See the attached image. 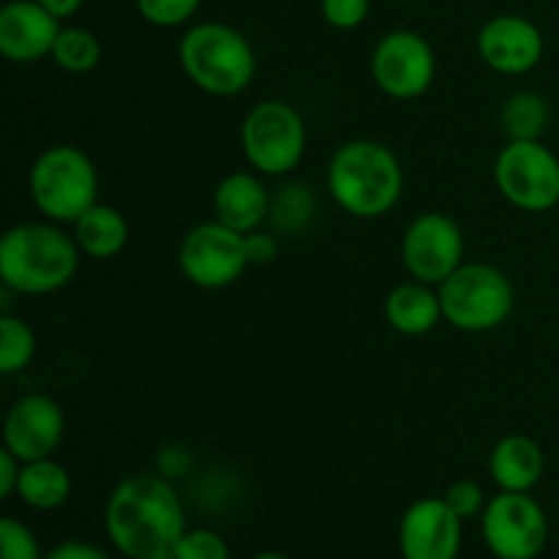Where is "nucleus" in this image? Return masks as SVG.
<instances>
[{"instance_id": "17", "label": "nucleus", "mask_w": 559, "mask_h": 559, "mask_svg": "<svg viewBox=\"0 0 559 559\" xmlns=\"http://www.w3.org/2000/svg\"><path fill=\"white\" fill-rule=\"evenodd\" d=\"M271 194L257 173H229L213 191V216L224 227L246 235L271 216Z\"/></svg>"}, {"instance_id": "22", "label": "nucleus", "mask_w": 559, "mask_h": 559, "mask_svg": "<svg viewBox=\"0 0 559 559\" xmlns=\"http://www.w3.org/2000/svg\"><path fill=\"white\" fill-rule=\"evenodd\" d=\"M549 102L535 91H519L506 102L500 115L508 140H540L549 129Z\"/></svg>"}, {"instance_id": "10", "label": "nucleus", "mask_w": 559, "mask_h": 559, "mask_svg": "<svg viewBox=\"0 0 559 559\" xmlns=\"http://www.w3.org/2000/svg\"><path fill=\"white\" fill-rule=\"evenodd\" d=\"M178 267L200 289H224L249 267L243 235L222 222H202L183 235L178 246Z\"/></svg>"}, {"instance_id": "3", "label": "nucleus", "mask_w": 559, "mask_h": 559, "mask_svg": "<svg viewBox=\"0 0 559 559\" xmlns=\"http://www.w3.org/2000/svg\"><path fill=\"white\" fill-rule=\"evenodd\" d=\"M328 191L349 216L380 218L402 200V164L396 153L382 142H344L328 164Z\"/></svg>"}, {"instance_id": "21", "label": "nucleus", "mask_w": 559, "mask_h": 559, "mask_svg": "<svg viewBox=\"0 0 559 559\" xmlns=\"http://www.w3.org/2000/svg\"><path fill=\"white\" fill-rule=\"evenodd\" d=\"M16 497L33 511H58L71 497V475L60 462L36 459V462H22Z\"/></svg>"}, {"instance_id": "15", "label": "nucleus", "mask_w": 559, "mask_h": 559, "mask_svg": "<svg viewBox=\"0 0 559 559\" xmlns=\"http://www.w3.org/2000/svg\"><path fill=\"white\" fill-rule=\"evenodd\" d=\"M544 33L535 22L519 14L491 16L478 33L480 60L491 71L506 76H519L533 71L544 58Z\"/></svg>"}, {"instance_id": "34", "label": "nucleus", "mask_w": 559, "mask_h": 559, "mask_svg": "<svg viewBox=\"0 0 559 559\" xmlns=\"http://www.w3.org/2000/svg\"><path fill=\"white\" fill-rule=\"evenodd\" d=\"M38 3H41L47 11H52L58 20H66V16H74L76 11L82 9L85 0H38Z\"/></svg>"}, {"instance_id": "20", "label": "nucleus", "mask_w": 559, "mask_h": 559, "mask_svg": "<svg viewBox=\"0 0 559 559\" xmlns=\"http://www.w3.org/2000/svg\"><path fill=\"white\" fill-rule=\"evenodd\" d=\"M71 227H74V240L80 251L93 257V260H112L129 243V222H126V216L118 207L104 205V202L87 207Z\"/></svg>"}, {"instance_id": "28", "label": "nucleus", "mask_w": 559, "mask_h": 559, "mask_svg": "<svg viewBox=\"0 0 559 559\" xmlns=\"http://www.w3.org/2000/svg\"><path fill=\"white\" fill-rule=\"evenodd\" d=\"M271 213H276L273 222H276L278 229L295 233V229H300L309 222L311 197L306 194V189H300V186H289V189H284V194L273 202Z\"/></svg>"}, {"instance_id": "5", "label": "nucleus", "mask_w": 559, "mask_h": 559, "mask_svg": "<svg viewBox=\"0 0 559 559\" xmlns=\"http://www.w3.org/2000/svg\"><path fill=\"white\" fill-rule=\"evenodd\" d=\"M27 186L33 205L55 224H74L98 202L96 164L76 145H52L38 153Z\"/></svg>"}, {"instance_id": "30", "label": "nucleus", "mask_w": 559, "mask_h": 559, "mask_svg": "<svg viewBox=\"0 0 559 559\" xmlns=\"http://www.w3.org/2000/svg\"><path fill=\"white\" fill-rule=\"evenodd\" d=\"M322 16L336 31H355L366 22L371 11V0H320Z\"/></svg>"}, {"instance_id": "6", "label": "nucleus", "mask_w": 559, "mask_h": 559, "mask_svg": "<svg viewBox=\"0 0 559 559\" xmlns=\"http://www.w3.org/2000/svg\"><path fill=\"white\" fill-rule=\"evenodd\" d=\"M442 320L464 333H486L506 325L513 311V284L500 267L464 262L437 287Z\"/></svg>"}, {"instance_id": "1", "label": "nucleus", "mask_w": 559, "mask_h": 559, "mask_svg": "<svg viewBox=\"0 0 559 559\" xmlns=\"http://www.w3.org/2000/svg\"><path fill=\"white\" fill-rule=\"evenodd\" d=\"M104 530L115 549L129 559H175L186 527L178 491L162 475H129L104 506Z\"/></svg>"}, {"instance_id": "31", "label": "nucleus", "mask_w": 559, "mask_h": 559, "mask_svg": "<svg viewBox=\"0 0 559 559\" xmlns=\"http://www.w3.org/2000/svg\"><path fill=\"white\" fill-rule=\"evenodd\" d=\"M243 246H246V260H249V265H271V262L278 257V238L271 233H262V229L246 233Z\"/></svg>"}, {"instance_id": "8", "label": "nucleus", "mask_w": 559, "mask_h": 559, "mask_svg": "<svg viewBox=\"0 0 559 559\" xmlns=\"http://www.w3.org/2000/svg\"><path fill=\"white\" fill-rule=\"evenodd\" d=\"M497 191L524 213L559 205V158L540 140H508L495 162Z\"/></svg>"}, {"instance_id": "29", "label": "nucleus", "mask_w": 559, "mask_h": 559, "mask_svg": "<svg viewBox=\"0 0 559 559\" xmlns=\"http://www.w3.org/2000/svg\"><path fill=\"white\" fill-rule=\"evenodd\" d=\"M442 500L451 506V511L456 513L462 522L480 516V513L486 511V502H489L486 500L484 489H480V484H475V480H469V478L456 480V484L448 486V491Z\"/></svg>"}, {"instance_id": "14", "label": "nucleus", "mask_w": 559, "mask_h": 559, "mask_svg": "<svg viewBox=\"0 0 559 559\" xmlns=\"http://www.w3.org/2000/svg\"><path fill=\"white\" fill-rule=\"evenodd\" d=\"M66 435V418L60 404L44 393H27L16 399L3 420V448L20 462L49 459Z\"/></svg>"}, {"instance_id": "7", "label": "nucleus", "mask_w": 559, "mask_h": 559, "mask_svg": "<svg viewBox=\"0 0 559 559\" xmlns=\"http://www.w3.org/2000/svg\"><path fill=\"white\" fill-rule=\"evenodd\" d=\"M240 147L246 162L260 175H287L304 162L306 123L287 102H262L249 109L240 126Z\"/></svg>"}, {"instance_id": "9", "label": "nucleus", "mask_w": 559, "mask_h": 559, "mask_svg": "<svg viewBox=\"0 0 559 559\" xmlns=\"http://www.w3.org/2000/svg\"><path fill=\"white\" fill-rule=\"evenodd\" d=\"M480 530L497 559H538L549 540V519L530 491H500L486 502Z\"/></svg>"}, {"instance_id": "16", "label": "nucleus", "mask_w": 559, "mask_h": 559, "mask_svg": "<svg viewBox=\"0 0 559 559\" xmlns=\"http://www.w3.org/2000/svg\"><path fill=\"white\" fill-rule=\"evenodd\" d=\"M60 20L38 0H9L0 9V55L11 63H36L52 55Z\"/></svg>"}, {"instance_id": "35", "label": "nucleus", "mask_w": 559, "mask_h": 559, "mask_svg": "<svg viewBox=\"0 0 559 559\" xmlns=\"http://www.w3.org/2000/svg\"><path fill=\"white\" fill-rule=\"evenodd\" d=\"M251 559H289V557L278 555V551H260V555H254Z\"/></svg>"}, {"instance_id": "27", "label": "nucleus", "mask_w": 559, "mask_h": 559, "mask_svg": "<svg viewBox=\"0 0 559 559\" xmlns=\"http://www.w3.org/2000/svg\"><path fill=\"white\" fill-rule=\"evenodd\" d=\"M175 559H233L229 555V544L218 533L205 527L186 530L180 538Z\"/></svg>"}, {"instance_id": "32", "label": "nucleus", "mask_w": 559, "mask_h": 559, "mask_svg": "<svg viewBox=\"0 0 559 559\" xmlns=\"http://www.w3.org/2000/svg\"><path fill=\"white\" fill-rule=\"evenodd\" d=\"M44 559H109V555L85 540H63V544L52 546Z\"/></svg>"}, {"instance_id": "4", "label": "nucleus", "mask_w": 559, "mask_h": 559, "mask_svg": "<svg viewBox=\"0 0 559 559\" xmlns=\"http://www.w3.org/2000/svg\"><path fill=\"white\" fill-rule=\"evenodd\" d=\"M183 74L207 96L229 98L243 93L257 74V55L249 38L224 22L189 27L178 47Z\"/></svg>"}, {"instance_id": "18", "label": "nucleus", "mask_w": 559, "mask_h": 559, "mask_svg": "<svg viewBox=\"0 0 559 559\" xmlns=\"http://www.w3.org/2000/svg\"><path fill=\"white\" fill-rule=\"evenodd\" d=\"M491 480L500 491H533L546 473L544 448L527 435H508L491 448Z\"/></svg>"}, {"instance_id": "33", "label": "nucleus", "mask_w": 559, "mask_h": 559, "mask_svg": "<svg viewBox=\"0 0 559 559\" xmlns=\"http://www.w3.org/2000/svg\"><path fill=\"white\" fill-rule=\"evenodd\" d=\"M22 462L9 451V448H3V451H0V500H9L11 495H16Z\"/></svg>"}, {"instance_id": "12", "label": "nucleus", "mask_w": 559, "mask_h": 559, "mask_svg": "<svg viewBox=\"0 0 559 559\" xmlns=\"http://www.w3.org/2000/svg\"><path fill=\"white\" fill-rule=\"evenodd\" d=\"M402 260L415 282L440 287L456 267L464 265L462 227L445 213H420L404 229Z\"/></svg>"}, {"instance_id": "25", "label": "nucleus", "mask_w": 559, "mask_h": 559, "mask_svg": "<svg viewBox=\"0 0 559 559\" xmlns=\"http://www.w3.org/2000/svg\"><path fill=\"white\" fill-rule=\"evenodd\" d=\"M41 544L20 519H0V559H44Z\"/></svg>"}, {"instance_id": "23", "label": "nucleus", "mask_w": 559, "mask_h": 559, "mask_svg": "<svg viewBox=\"0 0 559 559\" xmlns=\"http://www.w3.org/2000/svg\"><path fill=\"white\" fill-rule=\"evenodd\" d=\"M49 58L55 60L58 69L69 71V74H87L102 60V44L85 27H60Z\"/></svg>"}, {"instance_id": "26", "label": "nucleus", "mask_w": 559, "mask_h": 559, "mask_svg": "<svg viewBox=\"0 0 559 559\" xmlns=\"http://www.w3.org/2000/svg\"><path fill=\"white\" fill-rule=\"evenodd\" d=\"M202 0H136V11L153 27L186 25L197 14Z\"/></svg>"}, {"instance_id": "2", "label": "nucleus", "mask_w": 559, "mask_h": 559, "mask_svg": "<svg viewBox=\"0 0 559 559\" xmlns=\"http://www.w3.org/2000/svg\"><path fill=\"white\" fill-rule=\"evenodd\" d=\"M80 246L55 222H22L0 238V282L20 295H52L74 278Z\"/></svg>"}, {"instance_id": "24", "label": "nucleus", "mask_w": 559, "mask_h": 559, "mask_svg": "<svg viewBox=\"0 0 559 559\" xmlns=\"http://www.w3.org/2000/svg\"><path fill=\"white\" fill-rule=\"evenodd\" d=\"M36 358V333L14 314L0 317V374H20Z\"/></svg>"}, {"instance_id": "13", "label": "nucleus", "mask_w": 559, "mask_h": 559, "mask_svg": "<svg viewBox=\"0 0 559 559\" xmlns=\"http://www.w3.org/2000/svg\"><path fill=\"white\" fill-rule=\"evenodd\" d=\"M462 524L442 497L415 500L399 522L402 559H459L464 538Z\"/></svg>"}, {"instance_id": "11", "label": "nucleus", "mask_w": 559, "mask_h": 559, "mask_svg": "<svg viewBox=\"0 0 559 559\" xmlns=\"http://www.w3.org/2000/svg\"><path fill=\"white\" fill-rule=\"evenodd\" d=\"M437 74L431 44L415 31H393L371 52V76L385 96L409 102L424 96Z\"/></svg>"}, {"instance_id": "19", "label": "nucleus", "mask_w": 559, "mask_h": 559, "mask_svg": "<svg viewBox=\"0 0 559 559\" xmlns=\"http://www.w3.org/2000/svg\"><path fill=\"white\" fill-rule=\"evenodd\" d=\"M385 322L402 336H426L442 322L440 293L424 282H404L388 293Z\"/></svg>"}]
</instances>
